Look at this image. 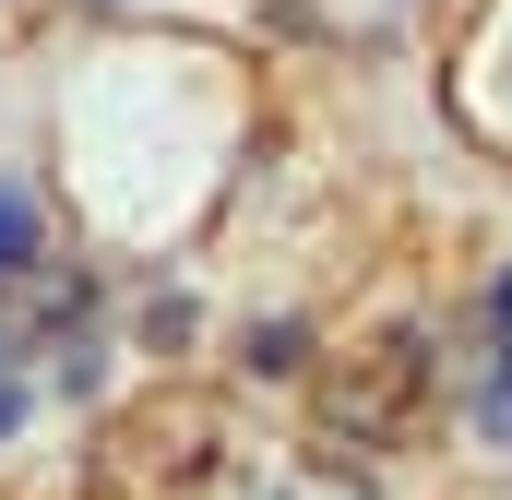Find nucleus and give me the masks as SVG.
Returning <instances> with one entry per match:
<instances>
[{"mask_svg":"<svg viewBox=\"0 0 512 500\" xmlns=\"http://www.w3.org/2000/svg\"><path fill=\"white\" fill-rule=\"evenodd\" d=\"M36 262V215H24V191H0V274H24Z\"/></svg>","mask_w":512,"mask_h":500,"instance_id":"obj_1","label":"nucleus"},{"mask_svg":"<svg viewBox=\"0 0 512 500\" xmlns=\"http://www.w3.org/2000/svg\"><path fill=\"white\" fill-rule=\"evenodd\" d=\"M489 441H512V381H501V393H489Z\"/></svg>","mask_w":512,"mask_h":500,"instance_id":"obj_2","label":"nucleus"},{"mask_svg":"<svg viewBox=\"0 0 512 500\" xmlns=\"http://www.w3.org/2000/svg\"><path fill=\"white\" fill-rule=\"evenodd\" d=\"M12 429H24V393H12V381H0V441H12Z\"/></svg>","mask_w":512,"mask_h":500,"instance_id":"obj_3","label":"nucleus"},{"mask_svg":"<svg viewBox=\"0 0 512 500\" xmlns=\"http://www.w3.org/2000/svg\"><path fill=\"white\" fill-rule=\"evenodd\" d=\"M489 322H501V334H512V274H501V298H489Z\"/></svg>","mask_w":512,"mask_h":500,"instance_id":"obj_4","label":"nucleus"}]
</instances>
